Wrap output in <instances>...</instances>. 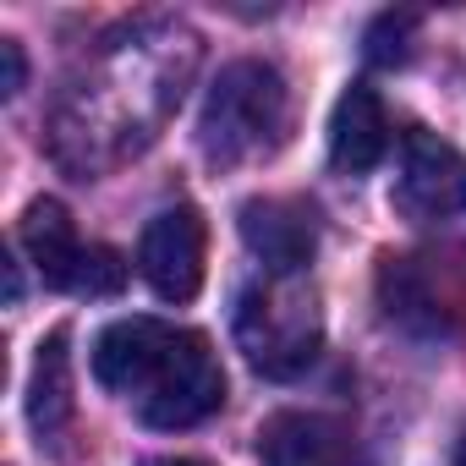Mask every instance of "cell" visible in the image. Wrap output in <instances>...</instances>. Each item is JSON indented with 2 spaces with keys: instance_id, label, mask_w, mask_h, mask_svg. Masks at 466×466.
Masks as SVG:
<instances>
[{
  "instance_id": "cell-1",
  "label": "cell",
  "mask_w": 466,
  "mask_h": 466,
  "mask_svg": "<svg viewBox=\"0 0 466 466\" xmlns=\"http://www.w3.org/2000/svg\"><path fill=\"white\" fill-rule=\"evenodd\" d=\"M94 379L148 428H198L225 400L208 335L165 319H116L94 340Z\"/></svg>"
},
{
  "instance_id": "cell-2",
  "label": "cell",
  "mask_w": 466,
  "mask_h": 466,
  "mask_svg": "<svg viewBox=\"0 0 466 466\" xmlns=\"http://www.w3.org/2000/svg\"><path fill=\"white\" fill-rule=\"evenodd\" d=\"M291 132V88L269 61H230L203 94L198 116V148L208 165H253L275 154Z\"/></svg>"
},
{
  "instance_id": "cell-3",
  "label": "cell",
  "mask_w": 466,
  "mask_h": 466,
  "mask_svg": "<svg viewBox=\"0 0 466 466\" xmlns=\"http://www.w3.org/2000/svg\"><path fill=\"white\" fill-rule=\"evenodd\" d=\"M237 346L248 357L253 373L264 379H297L313 368L319 346H324V313H319V291L308 275H258L230 313Z\"/></svg>"
},
{
  "instance_id": "cell-4",
  "label": "cell",
  "mask_w": 466,
  "mask_h": 466,
  "mask_svg": "<svg viewBox=\"0 0 466 466\" xmlns=\"http://www.w3.org/2000/svg\"><path fill=\"white\" fill-rule=\"evenodd\" d=\"M390 203L428 225V219H455L466 208V154L455 143H444L439 132H406L400 143V170H395V192Z\"/></svg>"
},
{
  "instance_id": "cell-5",
  "label": "cell",
  "mask_w": 466,
  "mask_h": 466,
  "mask_svg": "<svg viewBox=\"0 0 466 466\" xmlns=\"http://www.w3.org/2000/svg\"><path fill=\"white\" fill-rule=\"evenodd\" d=\"M203 258H208V230H203V214L192 203L159 208L143 225L137 275L148 280V291L159 302H192L203 286Z\"/></svg>"
},
{
  "instance_id": "cell-6",
  "label": "cell",
  "mask_w": 466,
  "mask_h": 466,
  "mask_svg": "<svg viewBox=\"0 0 466 466\" xmlns=\"http://www.w3.org/2000/svg\"><path fill=\"white\" fill-rule=\"evenodd\" d=\"M258 461L264 466H368V450L351 433V422L329 411H275L258 428Z\"/></svg>"
},
{
  "instance_id": "cell-7",
  "label": "cell",
  "mask_w": 466,
  "mask_h": 466,
  "mask_svg": "<svg viewBox=\"0 0 466 466\" xmlns=\"http://www.w3.org/2000/svg\"><path fill=\"white\" fill-rule=\"evenodd\" d=\"M242 242L253 258H264L269 275H308L313 253H319V219L308 203L297 198H248L242 214Z\"/></svg>"
},
{
  "instance_id": "cell-8",
  "label": "cell",
  "mask_w": 466,
  "mask_h": 466,
  "mask_svg": "<svg viewBox=\"0 0 466 466\" xmlns=\"http://www.w3.org/2000/svg\"><path fill=\"white\" fill-rule=\"evenodd\" d=\"M88 248H94V242L77 237L72 214H66L56 198L28 203V214H23V253L34 258V269H39L45 286H56V291H77V275H83Z\"/></svg>"
},
{
  "instance_id": "cell-9",
  "label": "cell",
  "mask_w": 466,
  "mask_h": 466,
  "mask_svg": "<svg viewBox=\"0 0 466 466\" xmlns=\"http://www.w3.org/2000/svg\"><path fill=\"white\" fill-rule=\"evenodd\" d=\"M384 148H390V116L368 83H351L329 121V165L346 176H368L384 159Z\"/></svg>"
},
{
  "instance_id": "cell-10",
  "label": "cell",
  "mask_w": 466,
  "mask_h": 466,
  "mask_svg": "<svg viewBox=\"0 0 466 466\" xmlns=\"http://www.w3.org/2000/svg\"><path fill=\"white\" fill-rule=\"evenodd\" d=\"M28 422L39 433V444L61 439L72 422V351H66V329H50L39 340L34 357V379H28Z\"/></svg>"
},
{
  "instance_id": "cell-11",
  "label": "cell",
  "mask_w": 466,
  "mask_h": 466,
  "mask_svg": "<svg viewBox=\"0 0 466 466\" xmlns=\"http://www.w3.org/2000/svg\"><path fill=\"white\" fill-rule=\"evenodd\" d=\"M379 291H384V313H390L395 324H406V329H428V335L444 329V308H439V297L422 291V280H417V269H411L406 258H400V264H395V258L384 264Z\"/></svg>"
},
{
  "instance_id": "cell-12",
  "label": "cell",
  "mask_w": 466,
  "mask_h": 466,
  "mask_svg": "<svg viewBox=\"0 0 466 466\" xmlns=\"http://www.w3.org/2000/svg\"><path fill=\"white\" fill-rule=\"evenodd\" d=\"M411 39H417V17L411 12H384L368 28V61L373 66H400L411 56Z\"/></svg>"
},
{
  "instance_id": "cell-13",
  "label": "cell",
  "mask_w": 466,
  "mask_h": 466,
  "mask_svg": "<svg viewBox=\"0 0 466 466\" xmlns=\"http://www.w3.org/2000/svg\"><path fill=\"white\" fill-rule=\"evenodd\" d=\"M0 66H6V83H0V94H23V83H28V61H23V45L17 39H0Z\"/></svg>"
},
{
  "instance_id": "cell-14",
  "label": "cell",
  "mask_w": 466,
  "mask_h": 466,
  "mask_svg": "<svg viewBox=\"0 0 466 466\" xmlns=\"http://www.w3.org/2000/svg\"><path fill=\"white\" fill-rule=\"evenodd\" d=\"M450 466H466V428H461V439H455V455H450Z\"/></svg>"
},
{
  "instance_id": "cell-15",
  "label": "cell",
  "mask_w": 466,
  "mask_h": 466,
  "mask_svg": "<svg viewBox=\"0 0 466 466\" xmlns=\"http://www.w3.org/2000/svg\"><path fill=\"white\" fill-rule=\"evenodd\" d=\"M148 466H203V461H187V455H165V461H148Z\"/></svg>"
}]
</instances>
